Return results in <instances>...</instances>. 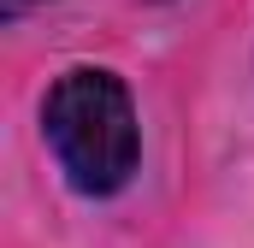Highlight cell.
I'll list each match as a JSON object with an SVG mask.
<instances>
[{
	"mask_svg": "<svg viewBox=\"0 0 254 248\" xmlns=\"http://www.w3.org/2000/svg\"><path fill=\"white\" fill-rule=\"evenodd\" d=\"M30 6H42V0H0V18H24Z\"/></svg>",
	"mask_w": 254,
	"mask_h": 248,
	"instance_id": "obj_2",
	"label": "cell"
},
{
	"mask_svg": "<svg viewBox=\"0 0 254 248\" xmlns=\"http://www.w3.org/2000/svg\"><path fill=\"white\" fill-rule=\"evenodd\" d=\"M42 136L60 160L65 184L89 201L130 189L142 166V124H136L130 83L107 65H71L54 77L42 101Z\"/></svg>",
	"mask_w": 254,
	"mask_h": 248,
	"instance_id": "obj_1",
	"label": "cell"
}]
</instances>
